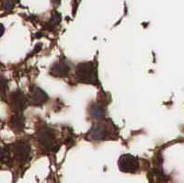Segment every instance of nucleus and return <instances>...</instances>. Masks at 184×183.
<instances>
[{
  "instance_id": "nucleus-1",
  "label": "nucleus",
  "mask_w": 184,
  "mask_h": 183,
  "mask_svg": "<svg viewBox=\"0 0 184 183\" xmlns=\"http://www.w3.org/2000/svg\"><path fill=\"white\" fill-rule=\"evenodd\" d=\"M75 75L77 79L82 83L96 84L98 81L94 64L90 62L79 64L75 69Z\"/></svg>"
},
{
  "instance_id": "nucleus-2",
  "label": "nucleus",
  "mask_w": 184,
  "mask_h": 183,
  "mask_svg": "<svg viewBox=\"0 0 184 183\" xmlns=\"http://www.w3.org/2000/svg\"><path fill=\"white\" fill-rule=\"evenodd\" d=\"M39 142L41 143L42 146L48 151H53L56 147V138L55 134L51 129L44 127L40 131L38 134Z\"/></svg>"
},
{
  "instance_id": "nucleus-3",
  "label": "nucleus",
  "mask_w": 184,
  "mask_h": 183,
  "mask_svg": "<svg viewBox=\"0 0 184 183\" xmlns=\"http://www.w3.org/2000/svg\"><path fill=\"white\" fill-rule=\"evenodd\" d=\"M119 168L123 172L134 173L138 169V159L132 155H123L119 159Z\"/></svg>"
},
{
  "instance_id": "nucleus-4",
  "label": "nucleus",
  "mask_w": 184,
  "mask_h": 183,
  "mask_svg": "<svg viewBox=\"0 0 184 183\" xmlns=\"http://www.w3.org/2000/svg\"><path fill=\"white\" fill-rule=\"evenodd\" d=\"M12 151L15 158L19 162H26L30 158V145L24 142H18L13 145Z\"/></svg>"
},
{
  "instance_id": "nucleus-5",
  "label": "nucleus",
  "mask_w": 184,
  "mask_h": 183,
  "mask_svg": "<svg viewBox=\"0 0 184 183\" xmlns=\"http://www.w3.org/2000/svg\"><path fill=\"white\" fill-rule=\"evenodd\" d=\"M47 100H48V96L42 89H41L40 88H37V87H34L31 88L30 94V104L34 105V106H39V105H42L43 103H45Z\"/></svg>"
},
{
  "instance_id": "nucleus-6",
  "label": "nucleus",
  "mask_w": 184,
  "mask_h": 183,
  "mask_svg": "<svg viewBox=\"0 0 184 183\" xmlns=\"http://www.w3.org/2000/svg\"><path fill=\"white\" fill-rule=\"evenodd\" d=\"M11 104L15 110L22 111L27 105V98L21 91H16L11 96Z\"/></svg>"
},
{
  "instance_id": "nucleus-7",
  "label": "nucleus",
  "mask_w": 184,
  "mask_h": 183,
  "mask_svg": "<svg viewBox=\"0 0 184 183\" xmlns=\"http://www.w3.org/2000/svg\"><path fill=\"white\" fill-rule=\"evenodd\" d=\"M107 136V130L102 125H95L88 133V138L90 141H100L104 140Z\"/></svg>"
},
{
  "instance_id": "nucleus-8",
  "label": "nucleus",
  "mask_w": 184,
  "mask_h": 183,
  "mask_svg": "<svg viewBox=\"0 0 184 183\" xmlns=\"http://www.w3.org/2000/svg\"><path fill=\"white\" fill-rule=\"evenodd\" d=\"M69 70H70V68L66 63L58 62V63H55L52 66V68L50 70V74L53 77H66L68 75Z\"/></svg>"
},
{
  "instance_id": "nucleus-9",
  "label": "nucleus",
  "mask_w": 184,
  "mask_h": 183,
  "mask_svg": "<svg viewBox=\"0 0 184 183\" xmlns=\"http://www.w3.org/2000/svg\"><path fill=\"white\" fill-rule=\"evenodd\" d=\"M105 115V110L103 109V107L98 105V104H95L91 107L90 109V116L93 120L96 121H99L101 120L102 118L104 117Z\"/></svg>"
},
{
  "instance_id": "nucleus-10",
  "label": "nucleus",
  "mask_w": 184,
  "mask_h": 183,
  "mask_svg": "<svg viewBox=\"0 0 184 183\" xmlns=\"http://www.w3.org/2000/svg\"><path fill=\"white\" fill-rule=\"evenodd\" d=\"M12 127L16 131H21L24 128V119L20 114H16L12 117Z\"/></svg>"
},
{
  "instance_id": "nucleus-11",
  "label": "nucleus",
  "mask_w": 184,
  "mask_h": 183,
  "mask_svg": "<svg viewBox=\"0 0 184 183\" xmlns=\"http://www.w3.org/2000/svg\"><path fill=\"white\" fill-rule=\"evenodd\" d=\"M10 153L9 150L6 147H0V162L2 163H8L10 162Z\"/></svg>"
},
{
  "instance_id": "nucleus-12",
  "label": "nucleus",
  "mask_w": 184,
  "mask_h": 183,
  "mask_svg": "<svg viewBox=\"0 0 184 183\" xmlns=\"http://www.w3.org/2000/svg\"><path fill=\"white\" fill-rule=\"evenodd\" d=\"M61 20V16L58 13H55L53 15V17L50 20V28H53L55 26H56Z\"/></svg>"
},
{
  "instance_id": "nucleus-13",
  "label": "nucleus",
  "mask_w": 184,
  "mask_h": 183,
  "mask_svg": "<svg viewBox=\"0 0 184 183\" xmlns=\"http://www.w3.org/2000/svg\"><path fill=\"white\" fill-rule=\"evenodd\" d=\"M6 88H7V80L3 77H0V94H4L5 91H6Z\"/></svg>"
},
{
  "instance_id": "nucleus-14",
  "label": "nucleus",
  "mask_w": 184,
  "mask_h": 183,
  "mask_svg": "<svg viewBox=\"0 0 184 183\" xmlns=\"http://www.w3.org/2000/svg\"><path fill=\"white\" fill-rule=\"evenodd\" d=\"M13 7V5L12 3H10V2H7L6 4H5V8H6L7 9H11Z\"/></svg>"
},
{
  "instance_id": "nucleus-15",
  "label": "nucleus",
  "mask_w": 184,
  "mask_h": 183,
  "mask_svg": "<svg viewBox=\"0 0 184 183\" xmlns=\"http://www.w3.org/2000/svg\"><path fill=\"white\" fill-rule=\"evenodd\" d=\"M4 31H5V28H4V26L3 24L0 23V37H1L4 33Z\"/></svg>"
}]
</instances>
